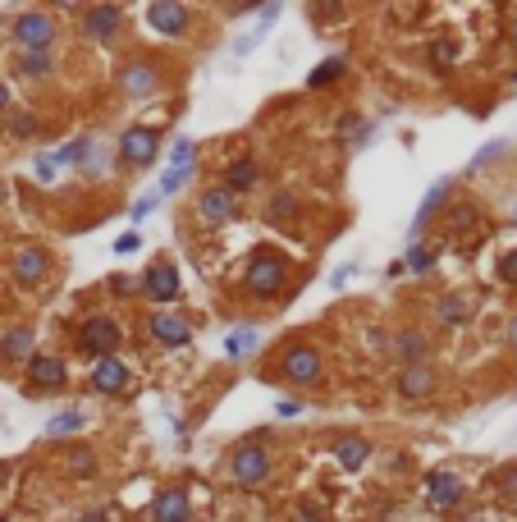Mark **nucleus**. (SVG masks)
Returning a JSON list of instances; mask_svg holds the SVG:
<instances>
[{"mask_svg": "<svg viewBox=\"0 0 517 522\" xmlns=\"http://www.w3.org/2000/svg\"><path fill=\"white\" fill-rule=\"evenodd\" d=\"M348 280H353V266H339V271L330 275V289H344Z\"/></svg>", "mask_w": 517, "mask_h": 522, "instance_id": "obj_50", "label": "nucleus"}, {"mask_svg": "<svg viewBox=\"0 0 517 522\" xmlns=\"http://www.w3.org/2000/svg\"><path fill=\"white\" fill-rule=\"evenodd\" d=\"M5 129H10L14 138H37V133H42V124H37L33 110H10V115H5Z\"/></svg>", "mask_w": 517, "mask_h": 522, "instance_id": "obj_32", "label": "nucleus"}, {"mask_svg": "<svg viewBox=\"0 0 517 522\" xmlns=\"http://www.w3.org/2000/svg\"><path fill=\"white\" fill-rule=\"evenodd\" d=\"M449 197H453V179H435L431 193L421 197V207H417V220H412V239L408 243H421L426 239V229L440 220V211L449 207Z\"/></svg>", "mask_w": 517, "mask_h": 522, "instance_id": "obj_17", "label": "nucleus"}, {"mask_svg": "<svg viewBox=\"0 0 517 522\" xmlns=\"http://www.w3.org/2000/svg\"><path fill=\"white\" fill-rule=\"evenodd\" d=\"M55 170H60V165H55V156H51V152L37 156V161H33V174L42 179V184H55Z\"/></svg>", "mask_w": 517, "mask_h": 522, "instance_id": "obj_41", "label": "nucleus"}, {"mask_svg": "<svg viewBox=\"0 0 517 522\" xmlns=\"http://www.w3.org/2000/svg\"><path fill=\"white\" fill-rule=\"evenodd\" d=\"M119 344H124V326H119L115 316H106V312L87 316L83 326H78V353H87L92 362L119 358Z\"/></svg>", "mask_w": 517, "mask_h": 522, "instance_id": "obj_4", "label": "nucleus"}, {"mask_svg": "<svg viewBox=\"0 0 517 522\" xmlns=\"http://www.w3.org/2000/svg\"><path fill=\"white\" fill-rule=\"evenodd\" d=\"M23 390L28 394H60L69 385V367L60 358H51V353H33V358L23 362Z\"/></svg>", "mask_w": 517, "mask_h": 522, "instance_id": "obj_10", "label": "nucleus"}, {"mask_svg": "<svg viewBox=\"0 0 517 522\" xmlns=\"http://www.w3.org/2000/svg\"><path fill=\"white\" fill-rule=\"evenodd\" d=\"M55 37H60V28H55V14L46 10H19L10 19V42L19 51H51Z\"/></svg>", "mask_w": 517, "mask_h": 522, "instance_id": "obj_5", "label": "nucleus"}, {"mask_svg": "<svg viewBox=\"0 0 517 522\" xmlns=\"http://www.w3.org/2000/svg\"><path fill=\"white\" fill-rule=\"evenodd\" d=\"M270 477H275V449H270L266 440L248 435V440H238V445L229 449V481H234L238 490H261Z\"/></svg>", "mask_w": 517, "mask_h": 522, "instance_id": "obj_1", "label": "nucleus"}, {"mask_svg": "<svg viewBox=\"0 0 517 522\" xmlns=\"http://www.w3.org/2000/svg\"><path fill=\"white\" fill-rule=\"evenodd\" d=\"M367 458H371L367 435H339V440H334V463H339L344 472H362L367 468Z\"/></svg>", "mask_w": 517, "mask_h": 522, "instance_id": "obj_23", "label": "nucleus"}, {"mask_svg": "<svg viewBox=\"0 0 517 522\" xmlns=\"http://www.w3.org/2000/svg\"><path fill=\"white\" fill-rule=\"evenodd\" d=\"M257 184H261V165L252 161V156H234V161L225 165V174H220V188H229L234 197L252 193Z\"/></svg>", "mask_w": 517, "mask_h": 522, "instance_id": "obj_22", "label": "nucleus"}, {"mask_svg": "<svg viewBox=\"0 0 517 522\" xmlns=\"http://www.w3.org/2000/svg\"><path fill=\"white\" fill-rule=\"evenodd\" d=\"M65 468L74 472L78 481H92V477H97V454H92L87 445H74V449L65 454Z\"/></svg>", "mask_w": 517, "mask_h": 522, "instance_id": "obj_31", "label": "nucleus"}, {"mask_svg": "<svg viewBox=\"0 0 517 522\" xmlns=\"http://www.w3.org/2000/svg\"><path fill=\"white\" fill-rule=\"evenodd\" d=\"M193 170H197V165H170V170H165V179H161V188H156V197H174L179 188L188 184V179H193Z\"/></svg>", "mask_w": 517, "mask_h": 522, "instance_id": "obj_34", "label": "nucleus"}, {"mask_svg": "<svg viewBox=\"0 0 517 522\" xmlns=\"http://www.w3.org/2000/svg\"><path fill=\"white\" fill-rule=\"evenodd\" d=\"M344 74H348V60H344V55H325L321 65H316L312 74H307V87H312V92H321V87L339 83Z\"/></svg>", "mask_w": 517, "mask_h": 522, "instance_id": "obj_28", "label": "nucleus"}, {"mask_svg": "<svg viewBox=\"0 0 517 522\" xmlns=\"http://www.w3.org/2000/svg\"><path fill=\"white\" fill-rule=\"evenodd\" d=\"M142 248V239H138V234H133V229H129V234H119V239H115V252H119V257H129V252H138Z\"/></svg>", "mask_w": 517, "mask_h": 522, "instance_id": "obj_45", "label": "nucleus"}, {"mask_svg": "<svg viewBox=\"0 0 517 522\" xmlns=\"http://www.w3.org/2000/svg\"><path fill=\"white\" fill-rule=\"evenodd\" d=\"M138 294L151 298V303L161 307H174L184 298V280H179V266L174 261H151L147 271L138 275Z\"/></svg>", "mask_w": 517, "mask_h": 522, "instance_id": "obj_9", "label": "nucleus"}, {"mask_svg": "<svg viewBox=\"0 0 517 522\" xmlns=\"http://www.w3.org/2000/svg\"><path fill=\"white\" fill-rule=\"evenodd\" d=\"M78 522H110V513L106 509H87V513H78Z\"/></svg>", "mask_w": 517, "mask_h": 522, "instance_id": "obj_51", "label": "nucleus"}, {"mask_svg": "<svg viewBox=\"0 0 517 522\" xmlns=\"http://www.w3.org/2000/svg\"><path fill=\"white\" fill-rule=\"evenodd\" d=\"M389 358L399 362V371L403 367H417V362H431V339L421 335L417 326L394 330V339H389Z\"/></svg>", "mask_w": 517, "mask_h": 522, "instance_id": "obj_18", "label": "nucleus"}, {"mask_svg": "<svg viewBox=\"0 0 517 522\" xmlns=\"http://www.w3.org/2000/svg\"><path fill=\"white\" fill-rule=\"evenodd\" d=\"M508 225L517 229V202H513V207H508Z\"/></svg>", "mask_w": 517, "mask_h": 522, "instance_id": "obj_54", "label": "nucleus"}, {"mask_svg": "<svg viewBox=\"0 0 517 522\" xmlns=\"http://www.w3.org/2000/svg\"><path fill=\"white\" fill-rule=\"evenodd\" d=\"M78 28H83V37L92 46H110L119 37V28H124V10L119 5H87L78 14Z\"/></svg>", "mask_w": 517, "mask_h": 522, "instance_id": "obj_12", "label": "nucleus"}, {"mask_svg": "<svg viewBox=\"0 0 517 522\" xmlns=\"http://www.w3.org/2000/svg\"><path fill=\"white\" fill-rule=\"evenodd\" d=\"M298 216H302V202H298V193H289V188H280V193H270V202H266V220H270V225L289 229Z\"/></svg>", "mask_w": 517, "mask_h": 522, "instance_id": "obj_27", "label": "nucleus"}, {"mask_svg": "<svg viewBox=\"0 0 517 522\" xmlns=\"http://www.w3.org/2000/svg\"><path fill=\"white\" fill-rule=\"evenodd\" d=\"M458 504H463V477L449 472V468L431 472V477H426V509L431 513H453Z\"/></svg>", "mask_w": 517, "mask_h": 522, "instance_id": "obj_16", "label": "nucleus"}, {"mask_svg": "<svg viewBox=\"0 0 517 522\" xmlns=\"http://www.w3.org/2000/svg\"><path fill=\"white\" fill-rule=\"evenodd\" d=\"M14 110V97H10V83H5V78H0V120H5V115H10Z\"/></svg>", "mask_w": 517, "mask_h": 522, "instance_id": "obj_49", "label": "nucleus"}, {"mask_svg": "<svg viewBox=\"0 0 517 522\" xmlns=\"http://www.w3.org/2000/svg\"><path fill=\"white\" fill-rule=\"evenodd\" d=\"M302 413H307V403L302 399H280L275 403V417H284V422H289V417H302Z\"/></svg>", "mask_w": 517, "mask_h": 522, "instance_id": "obj_44", "label": "nucleus"}, {"mask_svg": "<svg viewBox=\"0 0 517 522\" xmlns=\"http://www.w3.org/2000/svg\"><path fill=\"white\" fill-rule=\"evenodd\" d=\"M5 481H10V463H0V486H5Z\"/></svg>", "mask_w": 517, "mask_h": 522, "instance_id": "obj_53", "label": "nucleus"}, {"mask_svg": "<svg viewBox=\"0 0 517 522\" xmlns=\"http://www.w3.org/2000/svg\"><path fill=\"white\" fill-rule=\"evenodd\" d=\"M312 19H316V23H325V19H344V10H339V5H312Z\"/></svg>", "mask_w": 517, "mask_h": 522, "instance_id": "obj_46", "label": "nucleus"}, {"mask_svg": "<svg viewBox=\"0 0 517 522\" xmlns=\"http://www.w3.org/2000/svg\"><path fill=\"white\" fill-rule=\"evenodd\" d=\"M147 335L161 348H188L193 344V321L184 312H170V307H156L147 316Z\"/></svg>", "mask_w": 517, "mask_h": 522, "instance_id": "obj_11", "label": "nucleus"}, {"mask_svg": "<svg viewBox=\"0 0 517 522\" xmlns=\"http://www.w3.org/2000/svg\"><path fill=\"white\" fill-rule=\"evenodd\" d=\"M444 257V243H408V257H403V271L408 275H431Z\"/></svg>", "mask_w": 517, "mask_h": 522, "instance_id": "obj_26", "label": "nucleus"}, {"mask_svg": "<svg viewBox=\"0 0 517 522\" xmlns=\"http://www.w3.org/2000/svg\"><path fill=\"white\" fill-rule=\"evenodd\" d=\"M101 156H106V147H101L92 133H83V138H69L60 152H55V165H69V170L78 174H101Z\"/></svg>", "mask_w": 517, "mask_h": 522, "instance_id": "obj_15", "label": "nucleus"}, {"mask_svg": "<svg viewBox=\"0 0 517 522\" xmlns=\"http://www.w3.org/2000/svg\"><path fill=\"white\" fill-rule=\"evenodd\" d=\"M156 207H161V197H156V193L138 197V202H133V211H129V220H147V216H151V211H156Z\"/></svg>", "mask_w": 517, "mask_h": 522, "instance_id": "obj_42", "label": "nucleus"}, {"mask_svg": "<svg viewBox=\"0 0 517 522\" xmlns=\"http://www.w3.org/2000/svg\"><path fill=\"white\" fill-rule=\"evenodd\" d=\"M499 490H504V500H517V468L499 477Z\"/></svg>", "mask_w": 517, "mask_h": 522, "instance_id": "obj_47", "label": "nucleus"}, {"mask_svg": "<svg viewBox=\"0 0 517 522\" xmlns=\"http://www.w3.org/2000/svg\"><path fill=\"white\" fill-rule=\"evenodd\" d=\"M14 74H19L23 83H46V78L55 74V55L51 51H19L14 55Z\"/></svg>", "mask_w": 517, "mask_h": 522, "instance_id": "obj_24", "label": "nucleus"}, {"mask_svg": "<svg viewBox=\"0 0 517 522\" xmlns=\"http://www.w3.org/2000/svg\"><path fill=\"white\" fill-rule=\"evenodd\" d=\"M151 522H193V495L184 486H165L151 500Z\"/></svg>", "mask_w": 517, "mask_h": 522, "instance_id": "obj_19", "label": "nucleus"}, {"mask_svg": "<svg viewBox=\"0 0 517 522\" xmlns=\"http://www.w3.org/2000/svg\"><path fill=\"white\" fill-rule=\"evenodd\" d=\"M170 165H197V142L193 138H179L170 147Z\"/></svg>", "mask_w": 517, "mask_h": 522, "instance_id": "obj_38", "label": "nucleus"}, {"mask_svg": "<svg viewBox=\"0 0 517 522\" xmlns=\"http://www.w3.org/2000/svg\"><path fill=\"white\" fill-rule=\"evenodd\" d=\"M504 339H508V348H513V353H517V316H513V321H508V326H504Z\"/></svg>", "mask_w": 517, "mask_h": 522, "instance_id": "obj_52", "label": "nucleus"}, {"mask_svg": "<svg viewBox=\"0 0 517 522\" xmlns=\"http://www.w3.org/2000/svg\"><path fill=\"white\" fill-rule=\"evenodd\" d=\"M110 294H115V298H133V294H138V280H133V275H115V280H110Z\"/></svg>", "mask_w": 517, "mask_h": 522, "instance_id": "obj_43", "label": "nucleus"}, {"mask_svg": "<svg viewBox=\"0 0 517 522\" xmlns=\"http://www.w3.org/2000/svg\"><path fill=\"white\" fill-rule=\"evenodd\" d=\"M142 19H147V28L156 37H165V42H179V37L193 33L197 14L188 10L184 0H151L147 10H142Z\"/></svg>", "mask_w": 517, "mask_h": 522, "instance_id": "obj_8", "label": "nucleus"}, {"mask_svg": "<svg viewBox=\"0 0 517 522\" xmlns=\"http://www.w3.org/2000/svg\"><path fill=\"white\" fill-rule=\"evenodd\" d=\"M508 152V142H490V147H485V152H476L472 156V170H485V165L490 161H499V156Z\"/></svg>", "mask_w": 517, "mask_h": 522, "instance_id": "obj_40", "label": "nucleus"}, {"mask_svg": "<svg viewBox=\"0 0 517 522\" xmlns=\"http://www.w3.org/2000/svg\"><path fill=\"white\" fill-rule=\"evenodd\" d=\"M499 284L517 289V248H508L504 257H499Z\"/></svg>", "mask_w": 517, "mask_h": 522, "instance_id": "obj_39", "label": "nucleus"}, {"mask_svg": "<svg viewBox=\"0 0 517 522\" xmlns=\"http://www.w3.org/2000/svg\"><path fill=\"white\" fill-rule=\"evenodd\" d=\"M435 385H440V376H435L431 362H417V367H403L399 371V399H408V403L431 399Z\"/></svg>", "mask_w": 517, "mask_h": 522, "instance_id": "obj_20", "label": "nucleus"}, {"mask_svg": "<svg viewBox=\"0 0 517 522\" xmlns=\"http://www.w3.org/2000/svg\"><path fill=\"white\" fill-rule=\"evenodd\" d=\"M257 344H261L257 326H238L234 335H225V358H248V353H257Z\"/></svg>", "mask_w": 517, "mask_h": 522, "instance_id": "obj_30", "label": "nucleus"}, {"mask_svg": "<svg viewBox=\"0 0 517 522\" xmlns=\"http://www.w3.org/2000/svg\"><path fill=\"white\" fill-rule=\"evenodd\" d=\"M476 225H481V220H476V207H467V202L449 211V229H453V234H472Z\"/></svg>", "mask_w": 517, "mask_h": 522, "instance_id": "obj_36", "label": "nucleus"}, {"mask_svg": "<svg viewBox=\"0 0 517 522\" xmlns=\"http://www.w3.org/2000/svg\"><path fill=\"white\" fill-rule=\"evenodd\" d=\"M298 513H302V522H325V513L316 509L312 500H302V504H298Z\"/></svg>", "mask_w": 517, "mask_h": 522, "instance_id": "obj_48", "label": "nucleus"}, {"mask_svg": "<svg viewBox=\"0 0 517 522\" xmlns=\"http://www.w3.org/2000/svg\"><path fill=\"white\" fill-rule=\"evenodd\" d=\"M280 14H284V5H280V0H270V5H266V10H261L257 14V28H252V42H257V37H266L270 33V28H275V19H280Z\"/></svg>", "mask_w": 517, "mask_h": 522, "instance_id": "obj_37", "label": "nucleus"}, {"mask_svg": "<svg viewBox=\"0 0 517 522\" xmlns=\"http://www.w3.org/2000/svg\"><path fill=\"white\" fill-rule=\"evenodd\" d=\"M83 426H87L83 408H65V413H55L51 422H46V435H51V440H65V435H78Z\"/></svg>", "mask_w": 517, "mask_h": 522, "instance_id": "obj_29", "label": "nucleus"}, {"mask_svg": "<svg viewBox=\"0 0 517 522\" xmlns=\"http://www.w3.org/2000/svg\"><path fill=\"white\" fill-rule=\"evenodd\" d=\"M458 60V42L453 37H435L431 42V69H449Z\"/></svg>", "mask_w": 517, "mask_h": 522, "instance_id": "obj_35", "label": "nucleus"}, {"mask_svg": "<svg viewBox=\"0 0 517 522\" xmlns=\"http://www.w3.org/2000/svg\"><path fill=\"white\" fill-rule=\"evenodd\" d=\"M238 211H243V202L220 184H211L197 197V225H206V229H220V225H229V220H238Z\"/></svg>", "mask_w": 517, "mask_h": 522, "instance_id": "obj_13", "label": "nucleus"}, {"mask_svg": "<svg viewBox=\"0 0 517 522\" xmlns=\"http://www.w3.org/2000/svg\"><path fill=\"white\" fill-rule=\"evenodd\" d=\"M33 358V326H10L0 335V362H28Z\"/></svg>", "mask_w": 517, "mask_h": 522, "instance_id": "obj_25", "label": "nucleus"}, {"mask_svg": "<svg viewBox=\"0 0 517 522\" xmlns=\"http://www.w3.org/2000/svg\"><path fill=\"white\" fill-rule=\"evenodd\" d=\"M115 156H119L124 170H147V165L161 156V129H151V124H129L115 142Z\"/></svg>", "mask_w": 517, "mask_h": 522, "instance_id": "obj_6", "label": "nucleus"}, {"mask_svg": "<svg viewBox=\"0 0 517 522\" xmlns=\"http://www.w3.org/2000/svg\"><path fill=\"white\" fill-rule=\"evenodd\" d=\"M243 289H248V298H280L284 289H289V257L275 248H257L248 261V271H243Z\"/></svg>", "mask_w": 517, "mask_h": 522, "instance_id": "obj_2", "label": "nucleus"}, {"mask_svg": "<svg viewBox=\"0 0 517 522\" xmlns=\"http://www.w3.org/2000/svg\"><path fill=\"white\" fill-rule=\"evenodd\" d=\"M435 312H440L444 326H463V321H467V298L463 294H444Z\"/></svg>", "mask_w": 517, "mask_h": 522, "instance_id": "obj_33", "label": "nucleus"}, {"mask_svg": "<svg viewBox=\"0 0 517 522\" xmlns=\"http://www.w3.org/2000/svg\"><path fill=\"white\" fill-rule=\"evenodd\" d=\"M115 87L124 92V97H133V101L156 97V92L165 87L161 60H151V55H129V60L115 69Z\"/></svg>", "mask_w": 517, "mask_h": 522, "instance_id": "obj_3", "label": "nucleus"}, {"mask_svg": "<svg viewBox=\"0 0 517 522\" xmlns=\"http://www.w3.org/2000/svg\"><path fill=\"white\" fill-rule=\"evenodd\" d=\"M10 275H14V284H23V289H42L46 284V275H51V252L46 248H19L10 257Z\"/></svg>", "mask_w": 517, "mask_h": 522, "instance_id": "obj_14", "label": "nucleus"}, {"mask_svg": "<svg viewBox=\"0 0 517 522\" xmlns=\"http://www.w3.org/2000/svg\"><path fill=\"white\" fill-rule=\"evenodd\" d=\"M508 37H513V46H517V14H513V23H508Z\"/></svg>", "mask_w": 517, "mask_h": 522, "instance_id": "obj_55", "label": "nucleus"}, {"mask_svg": "<svg viewBox=\"0 0 517 522\" xmlns=\"http://www.w3.org/2000/svg\"><path fill=\"white\" fill-rule=\"evenodd\" d=\"M87 385H92L97 394H110V399H115V394L129 390V367H124L119 358H101V362H92V376H87Z\"/></svg>", "mask_w": 517, "mask_h": 522, "instance_id": "obj_21", "label": "nucleus"}, {"mask_svg": "<svg viewBox=\"0 0 517 522\" xmlns=\"http://www.w3.org/2000/svg\"><path fill=\"white\" fill-rule=\"evenodd\" d=\"M0 522H5V518H0Z\"/></svg>", "mask_w": 517, "mask_h": 522, "instance_id": "obj_56", "label": "nucleus"}, {"mask_svg": "<svg viewBox=\"0 0 517 522\" xmlns=\"http://www.w3.org/2000/svg\"><path fill=\"white\" fill-rule=\"evenodd\" d=\"M280 376L289 385H298V390H312V385H321L325 376V358L316 344H289L280 353Z\"/></svg>", "mask_w": 517, "mask_h": 522, "instance_id": "obj_7", "label": "nucleus"}]
</instances>
